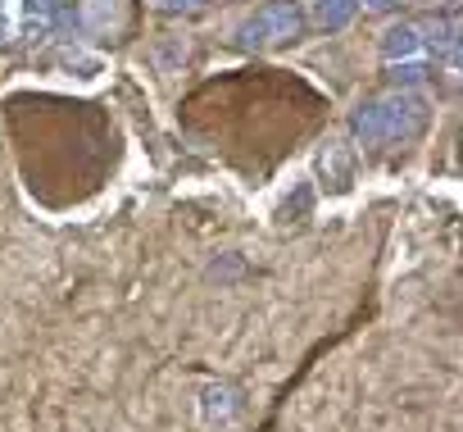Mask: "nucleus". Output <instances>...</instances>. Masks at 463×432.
<instances>
[{"mask_svg":"<svg viewBox=\"0 0 463 432\" xmlns=\"http://www.w3.org/2000/svg\"><path fill=\"white\" fill-rule=\"evenodd\" d=\"M19 14H24V37L42 42V37L51 33L55 14H60V0H24V5H19Z\"/></svg>","mask_w":463,"mask_h":432,"instance_id":"obj_7","label":"nucleus"},{"mask_svg":"<svg viewBox=\"0 0 463 432\" xmlns=\"http://www.w3.org/2000/svg\"><path fill=\"white\" fill-rule=\"evenodd\" d=\"M64 69H69L73 78H82V82H96V78L105 73V60H100V55H87V51H69V55H64Z\"/></svg>","mask_w":463,"mask_h":432,"instance_id":"obj_11","label":"nucleus"},{"mask_svg":"<svg viewBox=\"0 0 463 432\" xmlns=\"http://www.w3.org/2000/svg\"><path fill=\"white\" fill-rule=\"evenodd\" d=\"M159 10H191V5H200V0H155Z\"/></svg>","mask_w":463,"mask_h":432,"instance_id":"obj_14","label":"nucleus"},{"mask_svg":"<svg viewBox=\"0 0 463 432\" xmlns=\"http://www.w3.org/2000/svg\"><path fill=\"white\" fill-rule=\"evenodd\" d=\"M377 46H382V60H386V64H400V60H413V55L427 46V37H422L418 24H391Z\"/></svg>","mask_w":463,"mask_h":432,"instance_id":"obj_4","label":"nucleus"},{"mask_svg":"<svg viewBox=\"0 0 463 432\" xmlns=\"http://www.w3.org/2000/svg\"><path fill=\"white\" fill-rule=\"evenodd\" d=\"M82 14H87V28H114L118 19H123V10H118V0H87L82 5Z\"/></svg>","mask_w":463,"mask_h":432,"instance_id":"obj_10","label":"nucleus"},{"mask_svg":"<svg viewBox=\"0 0 463 432\" xmlns=\"http://www.w3.org/2000/svg\"><path fill=\"white\" fill-rule=\"evenodd\" d=\"M241 414V387L232 382H209L200 387V418L213 427V423H232Z\"/></svg>","mask_w":463,"mask_h":432,"instance_id":"obj_3","label":"nucleus"},{"mask_svg":"<svg viewBox=\"0 0 463 432\" xmlns=\"http://www.w3.org/2000/svg\"><path fill=\"white\" fill-rule=\"evenodd\" d=\"M305 28V10H300V0H264V5L241 24V46L246 51H269V46H287L296 42Z\"/></svg>","mask_w":463,"mask_h":432,"instance_id":"obj_1","label":"nucleus"},{"mask_svg":"<svg viewBox=\"0 0 463 432\" xmlns=\"http://www.w3.org/2000/svg\"><path fill=\"white\" fill-rule=\"evenodd\" d=\"M241 269H246V264H241V255H222V260H213V264H209V278H213V283H232Z\"/></svg>","mask_w":463,"mask_h":432,"instance_id":"obj_13","label":"nucleus"},{"mask_svg":"<svg viewBox=\"0 0 463 432\" xmlns=\"http://www.w3.org/2000/svg\"><path fill=\"white\" fill-rule=\"evenodd\" d=\"M309 209H314V187H309V182H296L291 196H287L282 209H278V219H282V224H296V219H305Z\"/></svg>","mask_w":463,"mask_h":432,"instance_id":"obj_9","label":"nucleus"},{"mask_svg":"<svg viewBox=\"0 0 463 432\" xmlns=\"http://www.w3.org/2000/svg\"><path fill=\"white\" fill-rule=\"evenodd\" d=\"M359 14V0H314V24L323 33H341Z\"/></svg>","mask_w":463,"mask_h":432,"instance_id":"obj_8","label":"nucleus"},{"mask_svg":"<svg viewBox=\"0 0 463 432\" xmlns=\"http://www.w3.org/2000/svg\"><path fill=\"white\" fill-rule=\"evenodd\" d=\"M0 42H5V19H0Z\"/></svg>","mask_w":463,"mask_h":432,"instance_id":"obj_16","label":"nucleus"},{"mask_svg":"<svg viewBox=\"0 0 463 432\" xmlns=\"http://www.w3.org/2000/svg\"><path fill=\"white\" fill-rule=\"evenodd\" d=\"M359 5H368V10H391L395 0H359Z\"/></svg>","mask_w":463,"mask_h":432,"instance_id":"obj_15","label":"nucleus"},{"mask_svg":"<svg viewBox=\"0 0 463 432\" xmlns=\"http://www.w3.org/2000/svg\"><path fill=\"white\" fill-rule=\"evenodd\" d=\"M318 164H323V173H327L332 191H350V182H354V159H350V150H345V146L327 141V150L318 155Z\"/></svg>","mask_w":463,"mask_h":432,"instance_id":"obj_6","label":"nucleus"},{"mask_svg":"<svg viewBox=\"0 0 463 432\" xmlns=\"http://www.w3.org/2000/svg\"><path fill=\"white\" fill-rule=\"evenodd\" d=\"M350 132L364 141V146H386V128H382V105L377 101H364L354 114H350Z\"/></svg>","mask_w":463,"mask_h":432,"instance_id":"obj_5","label":"nucleus"},{"mask_svg":"<svg viewBox=\"0 0 463 432\" xmlns=\"http://www.w3.org/2000/svg\"><path fill=\"white\" fill-rule=\"evenodd\" d=\"M382 105V128H386V141H404L413 137L422 123H427V101L418 91H391L377 101Z\"/></svg>","mask_w":463,"mask_h":432,"instance_id":"obj_2","label":"nucleus"},{"mask_svg":"<svg viewBox=\"0 0 463 432\" xmlns=\"http://www.w3.org/2000/svg\"><path fill=\"white\" fill-rule=\"evenodd\" d=\"M391 78H395V87H404V91H409L413 82H422V78H427V69H422L418 60H400V64L391 69Z\"/></svg>","mask_w":463,"mask_h":432,"instance_id":"obj_12","label":"nucleus"}]
</instances>
